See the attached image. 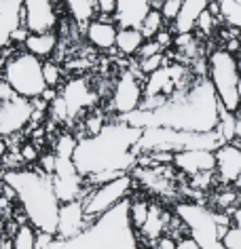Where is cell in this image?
<instances>
[{
  "label": "cell",
  "mask_w": 241,
  "mask_h": 249,
  "mask_svg": "<svg viewBox=\"0 0 241 249\" xmlns=\"http://www.w3.org/2000/svg\"><path fill=\"white\" fill-rule=\"evenodd\" d=\"M209 80L216 87L222 106L231 112L241 108V70L239 61L228 49H218L209 55Z\"/></svg>",
  "instance_id": "ba28073f"
},
{
  "label": "cell",
  "mask_w": 241,
  "mask_h": 249,
  "mask_svg": "<svg viewBox=\"0 0 241 249\" xmlns=\"http://www.w3.org/2000/svg\"><path fill=\"white\" fill-rule=\"evenodd\" d=\"M57 23L53 0H26L23 11V26L30 32H51Z\"/></svg>",
  "instance_id": "9a60e30c"
},
{
  "label": "cell",
  "mask_w": 241,
  "mask_h": 249,
  "mask_svg": "<svg viewBox=\"0 0 241 249\" xmlns=\"http://www.w3.org/2000/svg\"><path fill=\"white\" fill-rule=\"evenodd\" d=\"M161 66H165L163 53H154L150 57H142V61H140V70L144 74H152L154 70H159Z\"/></svg>",
  "instance_id": "f546056e"
},
{
  "label": "cell",
  "mask_w": 241,
  "mask_h": 249,
  "mask_svg": "<svg viewBox=\"0 0 241 249\" xmlns=\"http://www.w3.org/2000/svg\"><path fill=\"white\" fill-rule=\"evenodd\" d=\"M163 21H165V17L161 13V9H150L148 15L144 17V21H142L140 30L144 32L146 38H154V36L163 30Z\"/></svg>",
  "instance_id": "f1b7e54d"
},
{
  "label": "cell",
  "mask_w": 241,
  "mask_h": 249,
  "mask_svg": "<svg viewBox=\"0 0 241 249\" xmlns=\"http://www.w3.org/2000/svg\"><path fill=\"white\" fill-rule=\"evenodd\" d=\"M148 11H150V0H119L112 17L121 28H140Z\"/></svg>",
  "instance_id": "d6986e66"
},
{
  "label": "cell",
  "mask_w": 241,
  "mask_h": 249,
  "mask_svg": "<svg viewBox=\"0 0 241 249\" xmlns=\"http://www.w3.org/2000/svg\"><path fill=\"white\" fill-rule=\"evenodd\" d=\"M78 140L74 135L64 133L55 142V171H53V184L57 190V196L61 203L80 198L83 195V173L78 171L76 163H74V148H76Z\"/></svg>",
  "instance_id": "9c48e42d"
},
{
  "label": "cell",
  "mask_w": 241,
  "mask_h": 249,
  "mask_svg": "<svg viewBox=\"0 0 241 249\" xmlns=\"http://www.w3.org/2000/svg\"><path fill=\"white\" fill-rule=\"evenodd\" d=\"M2 178L15 190L26 220L34 224L36 230L57 234L61 198L57 196L53 178L42 169H4Z\"/></svg>",
  "instance_id": "3957f363"
},
{
  "label": "cell",
  "mask_w": 241,
  "mask_h": 249,
  "mask_svg": "<svg viewBox=\"0 0 241 249\" xmlns=\"http://www.w3.org/2000/svg\"><path fill=\"white\" fill-rule=\"evenodd\" d=\"M154 247H159V249H178V241L163 234V236H159V239L154 241Z\"/></svg>",
  "instance_id": "f35d334b"
},
{
  "label": "cell",
  "mask_w": 241,
  "mask_h": 249,
  "mask_svg": "<svg viewBox=\"0 0 241 249\" xmlns=\"http://www.w3.org/2000/svg\"><path fill=\"white\" fill-rule=\"evenodd\" d=\"M220 15L231 28L241 30V0H220Z\"/></svg>",
  "instance_id": "83f0119b"
},
{
  "label": "cell",
  "mask_w": 241,
  "mask_h": 249,
  "mask_svg": "<svg viewBox=\"0 0 241 249\" xmlns=\"http://www.w3.org/2000/svg\"><path fill=\"white\" fill-rule=\"evenodd\" d=\"M163 51V45L157 40V38H150L148 42H144L142 45V49H140V57H150V55H154V53H161Z\"/></svg>",
  "instance_id": "d590c367"
},
{
  "label": "cell",
  "mask_w": 241,
  "mask_h": 249,
  "mask_svg": "<svg viewBox=\"0 0 241 249\" xmlns=\"http://www.w3.org/2000/svg\"><path fill=\"white\" fill-rule=\"evenodd\" d=\"M30 34H32V32H30L26 26H21V28H17V30H15V34H13V38H11V42H21V45H23V42L28 40V36H30Z\"/></svg>",
  "instance_id": "60d3db41"
},
{
  "label": "cell",
  "mask_w": 241,
  "mask_h": 249,
  "mask_svg": "<svg viewBox=\"0 0 241 249\" xmlns=\"http://www.w3.org/2000/svg\"><path fill=\"white\" fill-rule=\"evenodd\" d=\"M89 224V217L85 213V201L74 198V201L61 203L59 209V222H57V239L66 241L80 234L85 226Z\"/></svg>",
  "instance_id": "5bb4252c"
},
{
  "label": "cell",
  "mask_w": 241,
  "mask_h": 249,
  "mask_svg": "<svg viewBox=\"0 0 241 249\" xmlns=\"http://www.w3.org/2000/svg\"><path fill=\"white\" fill-rule=\"evenodd\" d=\"M142 127L123 121L104 124L97 133L78 140L74 148V163L85 178L97 173H127L135 165L140 152L138 142Z\"/></svg>",
  "instance_id": "7a4b0ae2"
},
{
  "label": "cell",
  "mask_w": 241,
  "mask_h": 249,
  "mask_svg": "<svg viewBox=\"0 0 241 249\" xmlns=\"http://www.w3.org/2000/svg\"><path fill=\"white\" fill-rule=\"evenodd\" d=\"M224 138L218 129L214 131H184L171 127H144L138 142V152H184V150H218Z\"/></svg>",
  "instance_id": "5b68a950"
},
{
  "label": "cell",
  "mask_w": 241,
  "mask_h": 249,
  "mask_svg": "<svg viewBox=\"0 0 241 249\" xmlns=\"http://www.w3.org/2000/svg\"><path fill=\"white\" fill-rule=\"evenodd\" d=\"M178 247H180V249H199L201 245H199V243H197L195 236L190 234L188 239H180V241H178Z\"/></svg>",
  "instance_id": "b9f144b4"
},
{
  "label": "cell",
  "mask_w": 241,
  "mask_h": 249,
  "mask_svg": "<svg viewBox=\"0 0 241 249\" xmlns=\"http://www.w3.org/2000/svg\"><path fill=\"white\" fill-rule=\"evenodd\" d=\"M231 228L224 236V249H241V201L231 213Z\"/></svg>",
  "instance_id": "484cf974"
},
{
  "label": "cell",
  "mask_w": 241,
  "mask_h": 249,
  "mask_svg": "<svg viewBox=\"0 0 241 249\" xmlns=\"http://www.w3.org/2000/svg\"><path fill=\"white\" fill-rule=\"evenodd\" d=\"M176 45H178V49H180L182 53H186L188 57H190V55H195V51H197V47H195V38L190 36V32H186V34H178Z\"/></svg>",
  "instance_id": "836d02e7"
},
{
  "label": "cell",
  "mask_w": 241,
  "mask_h": 249,
  "mask_svg": "<svg viewBox=\"0 0 241 249\" xmlns=\"http://www.w3.org/2000/svg\"><path fill=\"white\" fill-rule=\"evenodd\" d=\"M135 249V224L131 217V201L123 198L114 207L93 217L85 230L72 239L61 241L55 236L51 249Z\"/></svg>",
  "instance_id": "277c9868"
},
{
  "label": "cell",
  "mask_w": 241,
  "mask_h": 249,
  "mask_svg": "<svg viewBox=\"0 0 241 249\" xmlns=\"http://www.w3.org/2000/svg\"><path fill=\"white\" fill-rule=\"evenodd\" d=\"M26 0H0V47H11L15 30L23 26Z\"/></svg>",
  "instance_id": "2e32d148"
},
{
  "label": "cell",
  "mask_w": 241,
  "mask_h": 249,
  "mask_svg": "<svg viewBox=\"0 0 241 249\" xmlns=\"http://www.w3.org/2000/svg\"><path fill=\"white\" fill-rule=\"evenodd\" d=\"M95 102V93L89 89V85L85 80H70L66 85L64 93L55 99V106H53V112L57 118H72L76 116L80 110L89 108L91 104Z\"/></svg>",
  "instance_id": "7c38bea8"
},
{
  "label": "cell",
  "mask_w": 241,
  "mask_h": 249,
  "mask_svg": "<svg viewBox=\"0 0 241 249\" xmlns=\"http://www.w3.org/2000/svg\"><path fill=\"white\" fill-rule=\"evenodd\" d=\"M144 40H146V36L140 28H121L119 36H116V49L123 55H133L142 49Z\"/></svg>",
  "instance_id": "cb8c5ba5"
},
{
  "label": "cell",
  "mask_w": 241,
  "mask_h": 249,
  "mask_svg": "<svg viewBox=\"0 0 241 249\" xmlns=\"http://www.w3.org/2000/svg\"><path fill=\"white\" fill-rule=\"evenodd\" d=\"M34 118V104L32 99L19 93H13L7 99H0V133L2 138L17 135L28 123Z\"/></svg>",
  "instance_id": "8fae6325"
},
{
  "label": "cell",
  "mask_w": 241,
  "mask_h": 249,
  "mask_svg": "<svg viewBox=\"0 0 241 249\" xmlns=\"http://www.w3.org/2000/svg\"><path fill=\"white\" fill-rule=\"evenodd\" d=\"M2 80L13 87L19 95L30 99L42 97V93L49 89L45 80V64H40L38 55L34 53H13L2 64Z\"/></svg>",
  "instance_id": "52a82bcc"
},
{
  "label": "cell",
  "mask_w": 241,
  "mask_h": 249,
  "mask_svg": "<svg viewBox=\"0 0 241 249\" xmlns=\"http://www.w3.org/2000/svg\"><path fill=\"white\" fill-rule=\"evenodd\" d=\"M40 163H42V171L49 173V176H53V171H55V154H45V157L40 159Z\"/></svg>",
  "instance_id": "ab89813d"
},
{
  "label": "cell",
  "mask_w": 241,
  "mask_h": 249,
  "mask_svg": "<svg viewBox=\"0 0 241 249\" xmlns=\"http://www.w3.org/2000/svg\"><path fill=\"white\" fill-rule=\"evenodd\" d=\"M116 36H119V30L112 21L106 19H97V21H89L87 26V38L93 47L102 49V51H108V49L116 47Z\"/></svg>",
  "instance_id": "44dd1931"
},
{
  "label": "cell",
  "mask_w": 241,
  "mask_h": 249,
  "mask_svg": "<svg viewBox=\"0 0 241 249\" xmlns=\"http://www.w3.org/2000/svg\"><path fill=\"white\" fill-rule=\"evenodd\" d=\"M59 78H61V72H59L57 64L47 61V64H45V80H47L49 89H55V87L59 85Z\"/></svg>",
  "instance_id": "d6a6232c"
},
{
  "label": "cell",
  "mask_w": 241,
  "mask_h": 249,
  "mask_svg": "<svg viewBox=\"0 0 241 249\" xmlns=\"http://www.w3.org/2000/svg\"><path fill=\"white\" fill-rule=\"evenodd\" d=\"M216 173L220 182L233 184L241 179V148L233 142H224L216 150Z\"/></svg>",
  "instance_id": "e0dca14e"
},
{
  "label": "cell",
  "mask_w": 241,
  "mask_h": 249,
  "mask_svg": "<svg viewBox=\"0 0 241 249\" xmlns=\"http://www.w3.org/2000/svg\"><path fill=\"white\" fill-rule=\"evenodd\" d=\"M222 102L209 78H199L184 91H176L159 108H138L119 118L135 127H171L184 131H214L218 129Z\"/></svg>",
  "instance_id": "6da1fadb"
},
{
  "label": "cell",
  "mask_w": 241,
  "mask_h": 249,
  "mask_svg": "<svg viewBox=\"0 0 241 249\" xmlns=\"http://www.w3.org/2000/svg\"><path fill=\"white\" fill-rule=\"evenodd\" d=\"M176 215L203 249H224V236L233 222L231 215L214 213L199 203H180Z\"/></svg>",
  "instance_id": "8992f818"
},
{
  "label": "cell",
  "mask_w": 241,
  "mask_h": 249,
  "mask_svg": "<svg viewBox=\"0 0 241 249\" xmlns=\"http://www.w3.org/2000/svg\"><path fill=\"white\" fill-rule=\"evenodd\" d=\"M207 7L209 0H184L180 13L174 19V30L178 34L193 32V28H197V21H199V17Z\"/></svg>",
  "instance_id": "ffe728a7"
},
{
  "label": "cell",
  "mask_w": 241,
  "mask_h": 249,
  "mask_svg": "<svg viewBox=\"0 0 241 249\" xmlns=\"http://www.w3.org/2000/svg\"><path fill=\"white\" fill-rule=\"evenodd\" d=\"M174 165L184 173L197 176V173H209L216 171V150H184L174 154Z\"/></svg>",
  "instance_id": "ac0fdd59"
},
{
  "label": "cell",
  "mask_w": 241,
  "mask_h": 249,
  "mask_svg": "<svg viewBox=\"0 0 241 249\" xmlns=\"http://www.w3.org/2000/svg\"><path fill=\"white\" fill-rule=\"evenodd\" d=\"M167 222H169V217L167 213H165L163 209L159 207V205H150V209H148V217H146V222L140 226V232L146 236L148 241L154 245V241L159 239V236H163L165 232V226H167Z\"/></svg>",
  "instance_id": "7402d4cb"
},
{
  "label": "cell",
  "mask_w": 241,
  "mask_h": 249,
  "mask_svg": "<svg viewBox=\"0 0 241 249\" xmlns=\"http://www.w3.org/2000/svg\"><path fill=\"white\" fill-rule=\"evenodd\" d=\"M36 239H38V230L34 224H21L13 236V245L17 249H32L36 247Z\"/></svg>",
  "instance_id": "4316f807"
},
{
  "label": "cell",
  "mask_w": 241,
  "mask_h": 249,
  "mask_svg": "<svg viewBox=\"0 0 241 249\" xmlns=\"http://www.w3.org/2000/svg\"><path fill=\"white\" fill-rule=\"evenodd\" d=\"M95 4H97V11H100V13H104V15H114L119 0H95Z\"/></svg>",
  "instance_id": "8d00e7d4"
},
{
  "label": "cell",
  "mask_w": 241,
  "mask_h": 249,
  "mask_svg": "<svg viewBox=\"0 0 241 249\" xmlns=\"http://www.w3.org/2000/svg\"><path fill=\"white\" fill-rule=\"evenodd\" d=\"M154 38H157V40L161 42V45L165 47V45H167V42H169V34H167V32H163V30H161V32H159L157 36H154Z\"/></svg>",
  "instance_id": "7bdbcfd3"
},
{
  "label": "cell",
  "mask_w": 241,
  "mask_h": 249,
  "mask_svg": "<svg viewBox=\"0 0 241 249\" xmlns=\"http://www.w3.org/2000/svg\"><path fill=\"white\" fill-rule=\"evenodd\" d=\"M19 152H21V159H23V163H34V160L38 159V152H36L34 144H23Z\"/></svg>",
  "instance_id": "74e56055"
},
{
  "label": "cell",
  "mask_w": 241,
  "mask_h": 249,
  "mask_svg": "<svg viewBox=\"0 0 241 249\" xmlns=\"http://www.w3.org/2000/svg\"><path fill=\"white\" fill-rule=\"evenodd\" d=\"M182 4H184V0H163L161 2V13H163V17L167 21H174L178 13H180Z\"/></svg>",
  "instance_id": "1f68e13d"
},
{
  "label": "cell",
  "mask_w": 241,
  "mask_h": 249,
  "mask_svg": "<svg viewBox=\"0 0 241 249\" xmlns=\"http://www.w3.org/2000/svg\"><path fill=\"white\" fill-rule=\"evenodd\" d=\"M142 102H144V89L138 83V78L131 72H123L112 89V99H110L112 112L116 116L129 114V112L138 110Z\"/></svg>",
  "instance_id": "4fadbf2b"
},
{
  "label": "cell",
  "mask_w": 241,
  "mask_h": 249,
  "mask_svg": "<svg viewBox=\"0 0 241 249\" xmlns=\"http://www.w3.org/2000/svg\"><path fill=\"white\" fill-rule=\"evenodd\" d=\"M66 4L76 23H87L97 9L95 0H66Z\"/></svg>",
  "instance_id": "d4e9b609"
},
{
  "label": "cell",
  "mask_w": 241,
  "mask_h": 249,
  "mask_svg": "<svg viewBox=\"0 0 241 249\" xmlns=\"http://www.w3.org/2000/svg\"><path fill=\"white\" fill-rule=\"evenodd\" d=\"M23 47H26V51L38 55V57H49L57 47V36L53 34V30L51 32H32L23 42Z\"/></svg>",
  "instance_id": "603a6c76"
},
{
  "label": "cell",
  "mask_w": 241,
  "mask_h": 249,
  "mask_svg": "<svg viewBox=\"0 0 241 249\" xmlns=\"http://www.w3.org/2000/svg\"><path fill=\"white\" fill-rule=\"evenodd\" d=\"M214 11L212 9H205V11H203V15L199 17V21H197V26H199V30H201V32L203 34H212V28H214Z\"/></svg>",
  "instance_id": "e575fe53"
},
{
  "label": "cell",
  "mask_w": 241,
  "mask_h": 249,
  "mask_svg": "<svg viewBox=\"0 0 241 249\" xmlns=\"http://www.w3.org/2000/svg\"><path fill=\"white\" fill-rule=\"evenodd\" d=\"M148 209H150V205H148V203H144V201H131V217H133V224L138 228L146 222Z\"/></svg>",
  "instance_id": "4dcf8cb0"
},
{
  "label": "cell",
  "mask_w": 241,
  "mask_h": 249,
  "mask_svg": "<svg viewBox=\"0 0 241 249\" xmlns=\"http://www.w3.org/2000/svg\"><path fill=\"white\" fill-rule=\"evenodd\" d=\"M131 184H133V179L127 173L110 179V182L97 184V188L91 190L87 201H85V213H87L89 222L93 217L102 215L104 211H108L110 207H114L116 203H121L123 198H127L129 190H131Z\"/></svg>",
  "instance_id": "30bf717a"
}]
</instances>
